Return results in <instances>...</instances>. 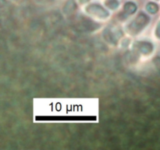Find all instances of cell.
<instances>
[{
	"label": "cell",
	"mask_w": 160,
	"mask_h": 150,
	"mask_svg": "<svg viewBox=\"0 0 160 150\" xmlns=\"http://www.w3.org/2000/svg\"><path fill=\"white\" fill-rule=\"evenodd\" d=\"M121 35V31L115 28H107L104 32L105 38L110 44H117L118 42V38H120Z\"/></svg>",
	"instance_id": "obj_3"
},
{
	"label": "cell",
	"mask_w": 160,
	"mask_h": 150,
	"mask_svg": "<svg viewBox=\"0 0 160 150\" xmlns=\"http://www.w3.org/2000/svg\"><path fill=\"white\" fill-rule=\"evenodd\" d=\"M105 4L108 8L114 10V9H117L119 7L120 2L117 0H106L105 2Z\"/></svg>",
	"instance_id": "obj_7"
},
{
	"label": "cell",
	"mask_w": 160,
	"mask_h": 150,
	"mask_svg": "<svg viewBox=\"0 0 160 150\" xmlns=\"http://www.w3.org/2000/svg\"><path fill=\"white\" fill-rule=\"evenodd\" d=\"M78 2H79L80 3H81V4H83V3H85L87 2H88V0H78Z\"/></svg>",
	"instance_id": "obj_9"
},
{
	"label": "cell",
	"mask_w": 160,
	"mask_h": 150,
	"mask_svg": "<svg viewBox=\"0 0 160 150\" xmlns=\"http://www.w3.org/2000/svg\"><path fill=\"white\" fill-rule=\"evenodd\" d=\"M87 13L93 17H97L100 20H105L109 17V13L105 8L98 4H92L86 7Z\"/></svg>",
	"instance_id": "obj_2"
},
{
	"label": "cell",
	"mask_w": 160,
	"mask_h": 150,
	"mask_svg": "<svg viewBox=\"0 0 160 150\" xmlns=\"http://www.w3.org/2000/svg\"><path fill=\"white\" fill-rule=\"evenodd\" d=\"M124 13L127 15H132L137 11V6L132 2H128L123 6Z\"/></svg>",
	"instance_id": "obj_5"
},
{
	"label": "cell",
	"mask_w": 160,
	"mask_h": 150,
	"mask_svg": "<svg viewBox=\"0 0 160 150\" xmlns=\"http://www.w3.org/2000/svg\"><path fill=\"white\" fill-rule=\"evenodd\" d=\"M150 19L144 12H140L135 19L128 26L129 31L132 34H137L144 29L148 24Z\"/></svg>",
	"instance_id": "obj_1"
},
{
	"label": "cell",
	"mask_w": 160,
	"mask_h": 150,
	"mask_svg": "<svg viewBox=\"0 0 160 150\" xmlns=\"http://www.w3.org/2000/svg\"><path fill=\"white\" fill-rule=\"evenodd\" d=\"M156 35L158 38H160V21L158 23L156 28Z\"/></svg>",
	"instance_id": "obj_8"
},
{
	"label": "cell",
	"mask_w": 160,
	"mask_h": 150,
	"mask_svg": "<svg viewBox=\"0 0 160 150\" xmlns=\"http://www.w3.org/2000/svg\"><path fill=\"white\" fill-rule=\"evenodd\" d=\"M146 9L149 13L155 14L159 10V6L155 2H148L146 6Z\"/></svg>",
	"instance_id": "obj_6"
},
{
	"label": "cell",
	"mask_w": 160,
	"mask_h": 150,
	"mask_svg": "<svg viewBox=\"0 0 160 150\" xmlns=\"http://www.w3.org/2000/svg\"><path fill=\"white\" fill-rule=\"evenodd\" d=\"M136 49L143 55H148L152 52L153 45L148 42H138L136 45Z\"/></svg>",
	"instance_id": "obj_4"
}]
</instances>
